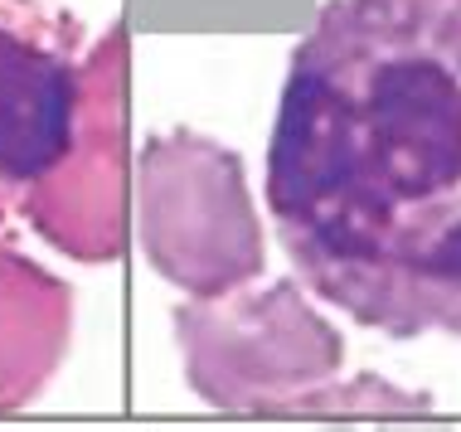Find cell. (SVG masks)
I'll list each match as a JSON object with an SVG mask.
<instances>
[{"instance_id": "6da1fadb", "label": "cell", "mask_w": 461, "mask_h": 432, "mask_svg": "<svg viewBox=\"0 0 461 432\" xmlns=\"http://www.w3.org/2000/svg\"><path fill=\"white\" fill-rule=\"evenodd\" d=\"M267 214L321 302L461 336V0H326L292 49Z\"/></svg>"}, {"instance_id": "277c9868", "label": "cell", "mask_w": 461, "mask_h": 432, "mask_svg": "<svg viewBox=\"0 0 461 432\" xmlns=\"http://www.w3.org/2000/svg\"><path fill=\"white\" fill-rule=\"evenodd\" d=\"M127 30H112L88 49L83 107L68 156L20 194L34 233L78 263H117L127 253Z\"/></svg>"}, {"instance_id": "5b68a950", "label": "cell", "mask_w": 461, "mask_h": 432, "mask_svg": "<svg viewBox=\"0 0 461 432\" xmlns=\"http://www.w3.org/2000/svg\"><path fill=\"white\" fill-rule=\"evenodd\" d=\"M88 30L49 0H0V180L24 194L68 156Z\"/></svg>"}, {"instance_id": "3957f363", "label": "cell", "mask_w": 461, "mask_h": 432, "mask_svg": "<svg viewBox=\"0 0 461 432\" xmlns=\"http://www.w3.org/2000/svg\"><path fill=\"white\" fill-rule=\"evenodd\" d=\"M176 340L194 399L233 413L302 409L345 360L340 330L306 306L296 282L176 306Z\"/></svg>"}, {"instance_id": "7a4b0ae2", "label": "cell", "mask_w": 461, "mask_h": 432, "mask_svg": "<svg viewBox=\"0 0 461 432\" xmlns=\"http://www.w3.org/2000/svg\"><path fill=\"white\" fill-rule=\"evenodd\" d=\"M136 214L151 267L190 302L229 296L263 273V229L243 160L199 131L180 127L141 146Z\"/></svg>"}, {"instance_id": "52a82bcc", "label": "cell", "mask_w": 461, "mask_h": 432, "mask_svg": "<svg viewBox=\"0 0 461 432\" xmlns=\"http://www.w3.org/2000/svg\"><path fill=\"white\" fill-rule=\"evenodd\" d=\"M15 209H20V190L10 180H0V238H5V229H10V219H15Z\"/></svg>"}, {"instance_id": "8992f818", "label": "cell", "mask_w": 461, "mask_h": 432, "mask_svg": "<svg viewBox=\"0 0 461 432\" xmlns=\"http://www.w3.org/2000/svg\"><path fill=\"white\" fill-rule=\"evenodd\" d=\"M73 340L68 282L0 248V413L40 399Z\"/></svg>"}]
</instances>
